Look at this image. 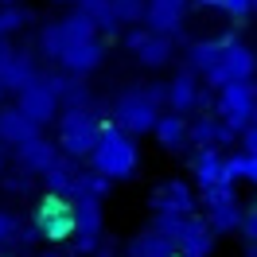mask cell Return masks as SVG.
Returning a JSON list of instances; mask_svg holds the SVG:
<instances>
[{"instance_id":"6da1fadb","label":"cell","mask_w":257,"mask_h":257,"mask_svg":"<svg viewBox=\"0 0 257 257\" xmlns=\"http://www.w3.org/2000/svg\"><path fill=\"white\" fill-rule=\"evenodd\" d=\"M90 168H94L97 176H105L109 183H125V179H133V176H137V168H141L137 137H128L125 128H117L113 121H105L101 141H97L94 156H90Z\"/></svg>"},{"instance_id":"7a4b0ae2","label":"cell","mask_w":257,"mask_h":257,"mask_svg":"<svg viewBox=\"0 0 257 257\" xmlns=\"http://www.w3.org/2000/svg\"><path fill=\"white\" fill-rule=\"evenodd\" d=\"M105 121H97L94 109H63L59 113V152L66 160H90L101 141Z\"/></svg>"},{"instance_id":"3957f363","label":"cell","mask_w":257,"mask_h":257,"mask_svg":"<svg viewBox=\"0 0 257 257\" xmlns=\"http://www.w3.org/2000/svg\"><path fill=\"white\" fill-rule=\"evenodd\" d=\"M156 121H160V105L148 97L145 86H128L113 97V125L125 128L128 137L156 133Z\"/></svg>"},{"instance_id":"277c9868","label":"cell","mask_w":257,"mask_h":257,"mask_svg":"<svg viewBox=\"0 0 257 257\" xmlns=\"http://www.w3.org/2000/svg\"><path fill=\"white\" fill-rule=\"evenodd\" d=\"M253 113H257V86L253 82H230L222 90H214V117L226 128H234L238 141L245 128H253Z\"/></svg>"},{"instance_id":"5b68a950","label":"cell","mask_w":257,"mask_h":257,"mask_svg":"<svg viewBox=\"0 0 257 257\" xmlns=\"http://www.w3.org/2000/svg\"><path fill=\"white\" fill-rule=\"evenodd\" d=\"M199 210H203V218L210 222L214 234H234V230H241V218H245L234 183H218V187L199 191Z\"/></svg>"},{"instance_id":"8992f818","label":"cell","mask_w":257,"mask_h":257,"mask_svg":"<svg viewBox=\"0 0 257 257\" xmlns=\"http://www.w3.org/2000/svg\"><path fill=\"white\" fill-rule=\"evenodd\" d=\"M32 226L39 230L43 241H74V203L59 199V195H43Z\"/></svg>"},{"instance_id":"52a82bcc","label":"cell","mask_w":257,"mask_h":257,"mask_svg":"<svg viewBox=\"0 0 257 257\" xmlns=\"http://www.w3.org/2000/svg\"><path fill=\"white\" fill-rule=\"evenodd\" d=\"M101 234H105L101 203L78 199V203H74V241H70V253L74 257H94L97 245H101Z\"/></svg>"},{"instance_id":"ba28073f","label":"cell","mask_w":257,"mask_h":257,"mask_svg":"<svg viewBox=\"0 0 257 257\" xmlns=\"http://www.w3.org/2000/svg\"><path fill=\"white\" fill-rule=\"evenodd\" d=\"M148 210H152V218L156 214H164V218H191L199 210V195L183 179H164L160 187L148 195Z\"/></svg>"},{"instance_id":"9c48e42d","label":"cell","mask_w":257,"mask_h":257,"mask_svg":"<svg viewBox=\"0 0 257 257\" xmlns=\"http://www.w3.org/2000/svg\"><path fill=\"white\" fill-rule=\"evenodd\" d=\"M253 74H257L253 47H245V43H238V39H230V47H226L218 70H210L203 82H207L210 90H222V86H230V82H253Z\"/></svg>"},{"instance_id":"30bf717a","label":"cell","mask_w":257,"mask_h":257,"mask_svg":"<svg viewBox=\"0 0 257 257\" xmlns=\"http://www.w3.org/2000/svg\"><path fill=\"white\" fill-rule=\"evenodd\" d=\"M218 234L210 230V222L203 214H191V218H183L176 230V257H214V245H218Z\"/></svg>"},{"instance_id":"8fae6325","label":"cell","mask_w":257,"mask_h":257,"mask_svg":"<svg viewBox=\"0 0 257 257\" xmlns=\"http://www.w3.org/2000/svg\"><path fill=\"white\" fill-rule=\"evenodd\" d=\"M39 78H43V74H39V66H35V59L28 55V51H16V47L0 51V86H4L8 94L20 97L28 86H35Z\"/></svg>"},{"instance_id":"7c38bea8","label":"cell","mask_w":257,"mask_h":257,"mask_svg":"<svg viewBox=\"0 0 257 257\" xmlns=\"http://www.w3.org/2000/svg\"><path fill=\"white\" fill-rule=\"evenodd\" d=\"M16 109L24 113V117H32L35 125L43 128V125H51V121H59L63 105H59L55 90L47 86V78H39L35 86H28V90H24V94L16 97Z\"/></svg>"},{"instance_id":"4fadbf2b","label":"cell","mask_w":257,"mask_h":257,"mask_svg":"<svg viewBox=\"0 0 257 257\" xmlns=\"http://www.w3.org/2000/svg\"><path fill=\"white\" fill-rule=\"evenodd\" d=\"M59 160H63V152H59V145L47 141V137H35V141H28L24 148H16V164H20L24 176H47Z\"/></svg>"},{"instance_id":"5bb4252c","label":"cell","mask_w":257,"mask_h":257,"mask_svg":"<svg viewBox=\"0 0 257 257\" xmlns=\"http://www.w3.org/2000/svg\"><path fill=\"white\" fill-rule=\"evenodd\" d=\"M105 63V43L101 39H86V43H70L63 51V74H74V78H86V74H94L97 66Z\"/></svg>"},{"instance_id":"9a60e30c","label":"cell","mask_w":257,"mask_h":257,"mask_svg":"<svg viewBox=\"0 0 257 257\" xmlns=\"http://www.w3.org/2000/svg\"><path fill=\"white\" fill-rule=\"evenodd\" d=\"M191 176L199 183V191L218 187V183H234L230 172H226V152H218V148H195L191 152Z\"/></svg>"},{"instance_id":"2e32d148","label":"cell","mask_w":257,"mask_h":257,"mask_svg":"<svg viewBox=\"0 0 257 257\" xmlns=\"http://www.w3.org/2000/svg\"><path fill=\"white\" fill-rule=\"evenodd\" d=\"M183 12H187V0H148L145 28L152 35H172L176 39L179 28H183Z\"/></svg>"},{"instance_id":"e0dca14e","label":"cell","mask_w":257,"mask_h":257,"mask_svg":"<svg viewBox=\"0 0 257 257\" xmlns=\"http://www.w3.org/2000/svg\"><path fill=\"white\" fill-rule=\"evenodd\" d=\"M168 105H172V113H183V117L203 105V86H199V74H195V70L183 66L176 78L168 82Z\"/></svg>"},{"instance_id":"ac0fdd59","label":"cell","mask_w":257,"mask_h":257,"mask_svg":"<svg viewBox=\"0 0 257 257\" xmlns=\"http://www.w3.org/2000/svg\"><path fill=\"white\" fill-rule=\"evenodd\" d=\"M226 47H230V35H222V39H195V43H187V70H195L199 78H207L210 70H218Z\"/></svg>"},{"instance_id":"d6986e66","label":"cell","mask_w":257,"mask_h":257,"mask_svg":"<svg viewBox=\"0 0 257 257\" xmlns=\"http://www.w3.org/2000/svg\"><path fill=\"white\" fill-rule=\"evenodd\" d=\"M156 145L164 148V152H183V148L191 145V121L183 117V113H160V121H156Z\"/></svg>"},{"instance_id":"ffe728a7","label":"cell","mask_w":257,"mask_h":257,"mask_svg":"<svg viewBox=\"0 0 257 257\" xmlns=\"http://www.w3.org/2000/svg\"><path fill=\"white\" fill-rule=\"evenodd\" d=\"M234 141H238V133L226 128L214 113H203V117L191 121V145L195 148H218V152H222V148L234 145Z\"/></svg>"},{"instance_id":"44dd1931","label":"cell","mask_w":257,"mask_h":257,"mask_svg":"<svg viewBox=\"0 0 257 257\" xmlns=\"http://www.w3.org/2000/svg\"><path fill=\"white\" fill-rule=\"evenodd\" d=\"M43 78H47V86L55 90V97H59L63 109H90V105H94V94H90V86L82 78H74V74H43Z\"/></svg>"},{"instance_id":"7402d4cb","label":"cell","mask_w":257,"mask_h":257,"mask_svg":"<svg viewBox=\"0 0 257 257\" xmlns=\"http://www.w3.org/2000/svg\"><path fill=\"white\" fill-rule=\"evenodd\" d=\"M39 137V125L32 117H24L16 105H4L0 109V145H12V148H24L28 141Z\"/></svg>"},{"instance_id":"603a6c76","label":"cell","mask_w":257,"mask_h":257,"mask_svg":"<svg viewBox=\"0 0 257 257\" xmlns=\"http://www.w3.org/2000/svg\"><path fill=\"white\" fill-rule=\"evenodd\" d=\"M125 257H176V241L156 226H145L125 241Z\"/></svg>"},{"instance_id":"cb8c5ba5","label":"cell","mask_w":257,"mask_h":257,"mask_svg":"<svg viewBox=\"0 0 257 257\" xmlns=\"http://www.w3.org/2000/svg\"><path fill=\"white\" fill-rule=\"evenodd\" d=\"M78 160H59L55 168H51L47 176H43V187H47V195H59V199H70L74 203V191H78Z\"/></svg>"},{"instance_id":"d4e9b609","label":"cell","mask_w":257,"mask_h":257,"mask_svg":"<svg viewBox=\"0 0 257 257\" xmlns=\"http://www.w3.org/2000/svg\"><path fill=\"white\" fill-rule=\"evenodd\" d=\"M172 55H176V39L172 35H148V43L137 51V63L148 66V70H160V66L172 63Z\"/></svg>"},{"instance_id":"484cf974","label":"cell","mask_w":257,"mask_h":257,"mask_svg":"<svg viewBox=\"0 0 257 257\" xmlns=\"http://www.w3.org/2000/svg\"><path fill=\"white\" fill-rule=\"evenodd\" d=\"M59 28H63V39H66V47L70 43H86V39H97V24L86 12H70V16L59 20Z\"/></svg>"},{"instance_id":"4316f807","label":"cell","mask_w":257,"mask_h":257,"mask_svg":"<svg viewBox=\"0 0 257 257\" xmlns=\"http://www.w3.org/2000/svg\"><path fill=\"white\" fill-rule=\"evenodd\" d=\"M78 12H86L97 24V32H105V35H117V28H121V20L113 12V0H82Z\"/></svg>"},{"instance_id":"83f0119b","label":"cell","mask_w":257,"mask_h":257,"mask_svg":"<svg viewBox=\"0 0 257 257\" xmlns=\"http://www.w3.org/2000/svg\"><path fill=\"white\" fill-rule=\"evenodd\" d=\"M109 179L105 176H97L94 168H86V172H82L78 176V191H74V203H78V199H94V203H101V199H105V195H109Z\"/></svg>"},{"instance_id":"f1b7e54d","label":"cell","mask_w":257,"mask_h":257,"mask_svg":"<svg viewBox=\"0 0 257 257\" xmlns=\"http://www.w3.org/2000/svg\"><path fill=\"white\" fill-rule=\"evenodd\" d=\"M226 172H230V179L234 183H249V187H257V156H249V152H234V156H226Z\"/></svg>"},{"instance_id":"f546056e","label":"cell","mask_w":257,"mask_h":257,"mask_svg":"<svg viewBox=\"0 0 257 257\" xmlns=\"http://www.w3.org/2000/svg\"><path fill=\"white\" fill-rule=\"evenodd\" d=\"M66 51V39H63V28L59 24H47L43 32H39V55L47 59V63H59Z\"/></svg>"},{"instance_id":"4dcf8cb0","label":"cell","mask_w":257,"mask_h":257,"mask_svg":"<svg viewBox=\"0 0 257 257\" xmlns=\"http://www.w3.org/2000/svg\"><path fill=\"white\" fill-rule=\"evenodd\" d=\"M28 20H32V12H28L24 4H0V39H8L12 32H20Z\"/></svg>"},{"instance_id":"1f68e13d","label":"cell","mask_w":257,"mask_h":257,"mask_svg":"<svg viewBox=\"0 0 257 257\" xmlns=\"http://www.w3.org/2000/svg\"><path fill=\"white\" fill-rule=\"evenodd\" d=\"M113 12H117V20L121 24H145L148 16V0H113Z\"/></svg>"},{"instance_id":"d6a6232c","label":"cell","mask_w":257,"mask_h":257,"mask_svg":"<svg viewBox=\"0 0 257 257\" xmlns=\"http://www.w3.org/2000/svg\"><path fill=\"white\" fill-rule=\"evenodd\" d=\"M20 234H24L20 218L12 214V210H0V245H4V241H12V238H20Z\"/></svg>"},{"instance_id":"836d02e7","label":"cell","mask_w":257,"mask_h":257,"mask_svg":"<svg viewBox=\"0 0 257 257\" xmlns=\"http://www.w3.org/2000/svg\"><path fill=\"white\" fill-rule=\"evenodd\" d=\"M241 238H245V249H257V207L245 210V218H241Z\"/></svg>"},{"instance_id":"e575fe53","label":"cell","mask_w":257,"mask_h":257,"mask_svg":"<svg viewBox=\"0 0 257 257\" xmlns=\"http://www.w3.org/2000/svg\"><path fill=\"white\" fill-rule=\"evenodd\" d=\"M218 8H222L230 20H245L253 12V0H218Z\"/></svg>"},{"instance_id":"d590c367","label":"cell","mask_w":257,"mask_h":257,"mask_svg":"<svg viewBox=\"0 0 257 257\" xmlns=\"http://www.w3.org/2000/svg\"><path fill=\"white\" fill-rule=\"evenodd\" d=\"M148 35H152V32H148L145 24H141V28H133V32L125 35V47L133 51V55H137V51H141V47H145V43H148Z\"/></svg>"},{"instance_id":"8d00e7d4","label":"cell","mask_w":257,"mask_h":257,"mask_svg":"<svg viewBox=\"0 0 257 257\" xmlns=\"http://www.w3.org/2000/svg\"><path fill=\"white\" fill-rule=\"evenodd\" d=\"M4 187H8V191L12 195H24L28 191V187H32V179L24 176V172H20V176H8V183H4Z\"/></svg>"},{"instance_id":"74e56055","label":"cell","mask_w":257,"mask_h":257,"mask_svg":"<svg viewBox=\"0 0 257 257\" xmlns=\"http://www.w3.org/2000/svg\"><path fill=\"white\" fill-rule=\"evenodd\" d=\"M94 257H117V245H113V241H101Z\"/></svg>"},{"instance_id":"f35d334b","label":"cell","mask_w":257,"mask_h":257,"mask_svg":"<svg viewBox=\"0 0 257 257\" xmlns=\"http://www.w3.org/2000/svg\"><path fill=\"white\" fill-rule=\"evenodd\" d=\"M195 4H203V8H218V0H195Z\"/></svg>"},{"instance_id":"ab89813d","label":"cell","mask_w":257,"mask_h":257,"mask_svg":"<svg viewBox=\"0 0 257 257\" xmlns=\"http://www.w3.org/2000/svg\"><path fill=\"white\" fill-rule=\"evenodd\" d=\"M35 257H66V253H59V249H47V253H35Z\"/></svg>"},{"instance_id":"60d3db41","label":"cell","mask_w":257,"mask_h":257,"mask_svg":"<svg viewBox=\"0 0 257 257\" xmlns=\"http://www.w3.org/2000/svg\"><path fill=\"white\" fill-rule=\"evenodd\" d=\"M55 4H82V0H55Z\"/></svg>"},{"instance_id":"b9f144b4","label":"cell","mask_w":257,"mask_h":257,"mask_svg":"<svg viewBox=\"0 0 257 257\" xmlns=\"http://www.w3.org/2000/svg\"><path fill=\"white\" fill-rule=\"evenodd\" d=\"M245 257H257V249H245Z\"/></svg>"},{"instance_id":"7bdbcfd3","label":"cell","mask_w":257,"mask_h":257,"mask_svg":"<svg viewBox=\"0 0 257 257\" xmlns=\"http://www.w3.org/2000/svg\"><path fill=\"white\" fill-rule=\"evenodd\" d=\"M4 94H8V90H4V86H0V101H4Z\"/></svg>"},{"instance_id":"ee69618b","label":"cell","mask_w":257,"mask_h":257,"mask_svg":"<svg viewBox=\"0 0 257 257\" xmlns=\"http://www.w3.org/2000/svg\"><path fill=\"white\" fill-rule=\"evenodd\" d=\"M0 172H4V152H0Z\"/></svg>"},{"instance_id":"f6af8a7d","label":"cell","mask_w":257,"mask_h":257,"mask_svg":"<svg viewBox=\"0 0 257 257\" xmlns=\"http://www.w3.org/2000/svg\"><path fill=\"white\" fill-rule=\"evenodd\" d=\"M253 128H257V113H253Z\"/></svg>"},{"instance_id":"bcb514c9","label":"cell","mask_w":257,"mask_h":257,"mask_svg":"<svg viewBox=\"0 0 257 257\" xmlns=\"http://www.w3.org/2000/svg\"><path fill=\"white\" fill-rule=\"evenodd\" d=\"M253 12H257V0H253Z\"/></svg>"},{"instance_id":"7dc6e473","label":"cell","mask_w":257,"mask_h":257,"mask_svg":"<svg viewBox=\"0 0 257 257\" xmlns=\"http://www.w3.org/2000/svg\"><path fill=\"white\" fill-rule=\"evenodd\" d=\"M0 257H4V253H0Z\"/></svg>"}]
</instances>
